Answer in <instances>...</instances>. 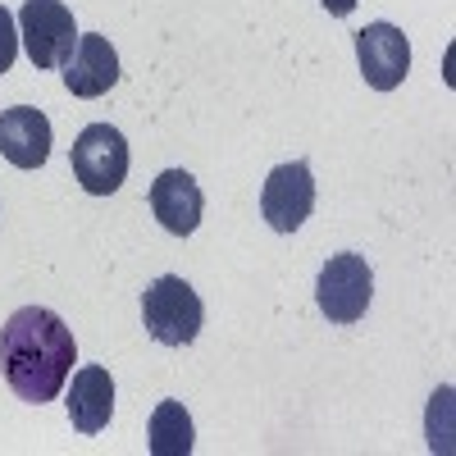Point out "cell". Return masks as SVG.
<instances>
[{"mask_svg":"<svg viewBox=\"0 0 456 456\" xmlns=\"http://www.w3.org/2000/svg\"><path fill=\"white\" fill-rule=\"evenodd\" d=\"M356 60L374 92H393L411 73V42L393 23H365L356 32Z\"/></svg>","mask_w":456,"mask_h":456,"instance_id":"obj_7","label":"cell"},{"mask_svg":"<svg viewBox=\"0 0 456 456\" xmlns=\"http://www.w3.org/2000/svg\"><path fill=\"white\" fill-rule=\"evenodd\" d=\"M146 201H151V215L160 219V228L174 233V238H192L201 215H206V197H201L197 178L187 169H165L156 183H151Z\"/></svg>","mask_w":456,"mask_h":456,"instance_id":"obj_8","label":"cell"},{"mask_svg":"<svg viewBox=\"0 0 456 456\" xmlns=\"http://www.w3.org/2000/svg\"><path fill=\"white\" fill-rule=\"evenodd\" d=\"M69 165H73V178L83 183V192L110 197V192H119V187H124L133 156H128L124 133L114 124H92V128L78 133V142H73Z\"/></svg>","mask_w":456,"mask_h":456,"instance_id":"obj_3","label":"cell"},{"mask_svg":"<svg viewBox=\"0 0 456 456\" xmlns=\"http://www.w3.org/2000/svg\"><path fill=\"white\" fill-rule=\"evenodd\" d=\"M320 5H324L333 19H347V14L356 10V0H320Z\"/></svg>","mask_w":456,"mask_h":456,"instance_id":"obj_14","label":"cell"},{"mask_svg":"<svg viewBox=\"0 0 456 456\" xmlns=\"http://www.w3.org/2000/svg\"><path fill=\"white\" fill-rule=\"evenodd\" d=\"M73 361H78L73 329L46 306H23L0 329V374L19 402H55L73 374Z\"/></svg>","mask_w":456,"mask_h":456,"instance_id":"obj_1","label":"cell"},{"mask_svg":"<svg viewBox=\"0 0 456 456\" xmlns=\"http://www.w3.org/2000/svg\"><path fill=\"white\" fill-rule=\"evenodd\" d=\"M114 83H119V55H114L110 37H101V32L78 37V46H73V55L64 64V87L73 96L92 101V96H105Z\"/></svg>","mask_w":456,"mask_h":456,"instance_id":"obj_10","label":"cell"},{"mask_svg":"<svg viewBox=\"0 0 456 456\" xmlns=\"http://www.w3.org/2000/svg\"><path fill=\"white\" fill-rule=\"evenodd\" d=\"M114 415V379L105 365H83L73 370L69 384V420L78 434H101Z\"/></svg>","mask_w":456,"mask_h":456,"instance_id":"obj_11","label":"cell"},{"mask_svg":"<svg viewBox=\"0 0 456 456\" xmlns=\"http://www.w3.org/2000/svg\"><path fill=\"white\" fill-rule=\"evenodd\" d=\"M370 297H374V274L365 256L338 251L324 260V270L315 279V306L329 324H356L370 311Z\"/></svg>","mask_w":456,"mask_h":456,"instance_id":"obj_4","label":"cell"},{"mask_svg":"<svg viewBox=\"0 0 456 456\" xmlns=\"http://www.w3.org/2000/svg\"><path fill=\"white\" fill-rule=\"evenodd\" d=\"M19 42L37 69H64L78 46V23L64 0H23L19 10Z\"/></svg>","mask_w":456,"mask_h":456,"instance_id":"obj_5","label":"cell"},{"mask_svg":"<svg viewBox=\"0 0 456 456\" xmlns=\"http://www.w3.org/2000/svg\"><path fill=\"white\" fill-rule=\"evenodd\" d=\"M146 438H151V456H192V415H187L183 402H160L151 411V425H146Z\"/></svg>","mask_w":456,"mask_h":456,"instance_id":"obj_12","label":"cell"},{"mask_svg":"<svg viewBox=\"0 0 456 456\" xmlns=\"http://www.w3.org/2000/svg\"><path fill=\"white\" fill-rule=\"evenodd\" d=\"M14 55H19V19L0 5V73H10Z\"/></svg>","mask_w":456,"mask_h":456,"instance_id":"obj_13","label":"cell"},{"mask_svg":"<svg viewBox=\"0 0 456 456\" xmlns=\"http://www.w3.org/2000/svg\"><path fill=\"white\" fill-rule=\"evenodd\" d=\"M0 156L14 169H42L51 156V119L37 105L0 110Z\"/></svg>","mask_w":456,"mask_h":456,"instance_id":"obj_9","label":"cell"},{"mask_svg":"<svg viewBox=\"0 0 456 456\" xmlns=\"http://www.w3.org/2000/svg\"><path fill=\"white\" fill-rule=\"evenodd\" d=\"M315 210V178L306 160H288L279 169H270L260 187V215L274 233H297L301 224Z\"/></svg>","mask_w":456,"mask_h":456,"instance_id":"obj_6","label":"cell"},{"mask_svg":"<svg viewBox=\"0 0 456 456\" xmlns=\"http://www.w3.org/2000/svg\"><path fill=\"white\" fill-rule=\"evenodd\" d=\"M142 324L160 347H192L206 329V306L187 279L160 274L142 292Z\"/></svg>","mask_w":456,"mask_h":456,"instance_id":"obj_2","label":"cell"}]
</instances>
